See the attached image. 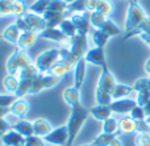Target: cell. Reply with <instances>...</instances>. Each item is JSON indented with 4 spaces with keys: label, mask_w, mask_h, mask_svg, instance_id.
Here are the masks:
<instances>
[{
    "label": "cell",
    "mask_w": 150,
    "mask_h": 146,
    "mask_svg": "<svg viewBox=\"0 0 150 146\" xmlns=\"http://www.w3.org/2000/svg\"><path fill=\"white\" fill-rule=\"evenodd\" d=\"M116 86H117L116 79H115L113 74H112L111 70H109L108 65H105L104 67H101V73H100V76H99L98 87H96V88L101 90V91H104V92H108V94L112 95V92H113V90Z\"/></svg>",
    "instance_id": "cell-6"
},
{
    "label": "cell",
    "mask_w": 150,
    "mask_h": 146,
    "mask_svg": "<svg viewBox=\"0 0 150 146\" xmlns=\"http://www.w3.org/2000/svg\"><path fill=\"white\" fill-rule=\"evenodd\" d=\"M107 18L108 17H105L104 15H101V13H99V12L90 13V23L95 29H100L101 26H103V24L107 21Z\"/></svg>",
    "instance_id": "cell-37"
},
{
    "label": "cell",
    "mask_w": 150,
    "mask_h": 146,
    "mask_svg": "<svg viewBox=\"0 0 150 146\" xmlns=\"http://www.w3.org/2000/svg\"><path fill=\"white\" fill-rule=\"evenodd\" d=\"M16 100H17V97L15 95H0V107L9 108Z\"/></svg>",
    "instance_id": "cell-46"
},
{
    "label": "cell",
    "mask_w": 150,
    "mask_h": 146,
    "mask_svg": "<svg viewBox=\"0 0 150 146\" xmlns=\"http://www.w3.org/2000/svg\"><path fill=\"white\" fill-rule=\"evenodd\" d=\"M63 1H66L67 4H70V3H73V1H75V0H63Z\"/></svg>",
    "instance_id": "cell-56"
},
{
    "label": "cell",
    "mask_w": 150,
    "mask_h": 146,
    "mask_svg": "<svg viewBox=\"0 0 150 146\" xmlns=\"http://www.w3.org/2000/svg\"><path fill=\"white\" fill-rule=\"evenodd\" d=\"M23 18L26 21L30 30L36 32V33H41L46 29V23H45L44 17L41 15H37V13L33 12H26L23 15Z\"/></svg>",
    "instance_id": "cell-9"
},
{
    "label": "cell",
    "mask_w": 150,
    "mask_h": 146,
    "mask_svg": "<svg viewBox=\"0 0 150 146\" xmlns=\"http://www.w3.org/2000/svg\"><path fill=\"white\" fill-rule=\"evenodd\" d=\"M144 109H145L146 116H148V117H149V116H150V100H149L148 103H146V105H145V107H144Z\"/></svg>",
    "instance_id": "cell-53"
},
{
    "label": "cell",
    "mask_w": 150,
    "mask_h": 146,
    "mask_svg": "<svg viewBox=\"0 0 150 146\" xmlns=\"http://www.w3.org/2000/svg\"><path fill=\"white\" fill-rule=\"evenodd\" d=\"M130 1H133V3H138V0H130Z\"/></svg>",
    "instance_id": "cell-58"
},
{
    "label": "cell",
    "mask_w": 150,
    "mask_h": 146,
    "mask_svg": "<svg viewBox=\"0 0 150 146\" xmlns=\"http://www.w3.org/2000/svg\"><path fill=\"white\" fill-rule=\"evenodd\" d=\"M150 100V90H144V91L137 92V104L141 107H145L146 103Z\"/></svg>",
    "instance_id": "cell-47"
},
{
    "label": "cell",
    "mask_w": 150,
    "mask_h": 146,
    "mask_svg": "<svg viewBox=\"0 0 150 146\" xmlns=\"http://www.w3.org/2000/svg\"><path fill=\"white\" fill-rule=\"evenodd\" d=\"M9 130H12V125H11L4 117H0V137H3Z\"/></svg>",
    "instance_id": "cell-49"
},
{
    "label": "cell",
    "mask_w": 150,
    "mask_h": 146,
    "mask_svg": "<svg viewBox=\"0 0 150 146\" xmlns=\"http://www.w3.org/2000/svg\"><path fill=\"white\" fill-rule=\"evenodd\" d=\"M16 0H0V17H5V16L13 15V3Z\"/></svg>",
    "instance_id": "cell-38"
},
{
    "label": "cell",
    "mask_w": 150,
    "mask_h": 146,
    "mask_svg": "<svg viewBox=\"0 0 150 146\" xmlns=\"http://www.w3.org/2000/svg\"><path fill=\"white\" fill-rule=\"evenodd\" d=\"M58 28H59L67 37H70V38H73L74 36L78 34V30H76V28H75L74 23L71 21V18H65Z\"/></svg>",
    "instance_id": "cell-31"
},
{
    "label": "cell",
    "mask_w": 150,
    "mask_h": 146,
    "mask_svg": "<svg viewBox=\"0 0 150 146\" xmlns=\"http://www.w3.org/2000/svg\"><path fill=\"white\" fill-rule=\"evenodd\" d=\"M145 73H148V74H150V58L148 61H146V63H145Z\"/></svg>",
    "instance_id": "cell-54"
},
{
    "label": "cell",
    "mask_w": 150,
    "mask_h": 146,
    "mask_svg": "<svg viewBox=\"0 0 150 146\" xmlns=\"http://www.w3.org/2000/svg\"><path fill=\"white\" fill-rule=\"evenodd\" d=\"M90 113L98 121H105L107 118L111 117V115L113 112L111 111L109 105H96V107L90 108Z\"/></svg>",
    "instance_id": "cell-21"
},
{
    "label": "cell",
    "mask_w": 150,
    "mask_h": 146,
    "mask_svg": "<svg viewBox=\"0 0 150 146\" xmlns=\"http://www.w3.org/2000/svg\"><path fill=\"white\" fill-rule=\"evenodd\" d=\"M116 133H100L92 142V146H109L116 140Z\"/></svg>",
    "instance_id": "cell-29"
},
{
    "label": "cell",
    "mask_w": 150,
    "mask_h": 146,
    "mask_svg": "<svg viewBox=\"0 0 150 146\" xmlns=\"http://www.w3.org/2000/svg\"><path fill=\"white\" fill-rule=\"evenodd\" d=\"M1 141L5 146H18V145H25V137L12 129V130H9L1 137Z\"/></svg>",
    "instance_id": "cell-17"
},
{
    "label": "cell",
    "mask_w": 150,
    "mask_h": 146,
    "mask_svg": "<svg viewBox=\"0 0 150 146\" xmlns=\"http://www.w3.org/2000/svg\"><path fill=\"white\" fill-rule=\"evenodd\" d=\"M140 34H149L150 36V17H148L145 21H142L134 30H132V32H129V33L125 34L124 39H128V38L134 37V36H140Z\"/></svg>",
    "instance_id": "cell-26"
},
{
    "label": "cell",
    "mask_w": 150,
    "mask_h": 146,
    "mask_svg": "<svg viewBox=\"0 0 150 146\" xmlns=\"http://www.w3.org/2000/svg\"><path fill=\"white\" fill-rule=\"evenodd\" d=\"M84 59H86V62H87V63H91V65L104 67V66L107 65L104 47H98V46H95L93 49H90L87 53H86Z\"/></svg>",
    "instance_id": "cell-10"
},
{
    "label": "cell",
    "mask_w": 150,
    "mask_h": 146,
    "mask_svg": "<svg viewBox=\"0 0 150 146\" xmlns=\"http://www.w3.org/2000/svg\"><path fill=\"white\" fill-rule=\"evenodd\" d=\"M71 108L70 117L67 121V130H69V140L66 146H73L74 141L76 138V136L79 134L80 129H82L83 124L86 123L88 115H90V109L86 108L84 105H82L80 103L74 104Z\"/></svg>",
    "instance_id": "cell-1"
},
{
    "label": "cell",
    "mask_w": 150,
    "mask_h": 146,
    "mask_svg": "<svg viewBox=\"0 0 150 146\" xmlns=\"http://www.w3.org/2000/svg\"><path fill=\"white\" fill-rule=\"evenodd\" d=\"M137 102L136 100H130V99H119V100H113L109 104V108L113 113H130V111L136 107Z\"/></svg>",
    "instance_id": "cell-12"
},
{
    "label": "cell",
    "mask_w": 150,
    "mask_h": 146,
    "mask_svg": "<svg viewBox=\"0 0 150 146\" xmlns=\"http://www.w3.org/2000/svg\"><path fill=\"white\" fill-rule=\"evenodd\" d=\"M91 36H92V41H93V44H95V46H98V47H104L109 39L108 34L104 33L100 29H93V30L91 32Z\"/></svg>",
    "instance_id": "cell-28"
},
{
    "label": "cell",
    "mask_w": 150,
    "mask_h": 146,
    "mask_svg": "<svg viewBox=\"0 0 150 146\" xmlns=\"http://www.w3.org/2000/svg\"><path fill=\"white\" fill-rule=\"evenodd\" d=\"M129 116L134 121H144V120H146V117H148V116H146V113H145L144 107H141V105H136V107L130 111Z\"/></svg>",
    "instance_id": "cell-42"
},
{
    "label": "cell",
    "mask_w": 150,
    "mask_h": 146,
    "mask_svg": "<svg viewBox=\"0 0 150 146\" xmlns=\"http://www.w3.org/2000/svg\"><path fill=\"white\" fill-rule=\"evenodd\" d=\"M49 4H50V0H36V1L29 7V11L33 12V13H37V15L42 16L47 11Z\"/></svg>",
    "instance_id": "cell-33"
},
{
    "label": "cell",
    "mask_w": 150,
    "mask_h": 146,
    "mask_svg": "<svg viewBox=\"0 0 150 146\" xmlns=\"http://www.w3.org/2000/svg\"><path fill=\"white\" fill-rule=\"evenodd\" d=\"M38 37L40 38L50 39V41H55V42H69L71 39L59 28H46L44 32L38 33Z\"/></svg>",
    "instance_id": "cell-13"
},
{
    "label": "cell",
    "mask_w": 150,
    "mask_h": 146,
    "mask_svg": "<svg viewBox=\"0 0 150 146\" xmlns=\"http://www.w3.org/2000/svg\"><path fill=\"white\" fill-rule=\"evenodd\" d=\"M37 38H38V33H36V32H24V33H21L17 41V47L28 51L29 49L34 46Z\"/></svg>",
    "instance_id": "cell-15"
},
{
    "label": "cell",
    "mask_w": 150,
    "mask_h": 146,
    "mask_svg": "<svg viewBox=\"0 0 150 146\" xmlns=\"http://www.w3.org/2000/svg\"><path fill=\"white\" fill-rule=\"evenodd\" d=\"M69 140V130L67 125L59 126V128L52 130L46 137H44V141L52 145H58V146H66Z\"/></svg>",
    "instance_id": "cell-7"
},
{
    "label": "cell",
    "mask_w": 150,
    "mask_h": 146,
    "mask_svg": "<svg viewBox=\"0 0 150 146\" xmlns=\"http://www.w3.org/2000/svg\"><path fill=\"white\" fill-rule=\"evenodd\" d=\"M119 128V123L115 118L109 117L105 121H103V133H116Z\"/></svg>",
    "instance_id": "cell-40"
},
{
    "label": "cell",
    "mask_w": 150,
    "mask_h": 146,
    "mask_svg": "<svg viewBox=\"0 0 150 146\" xmlns=\"http://www.w3.org/2000/svg\"><path fill=\"white\" fill-rule=\"evenodd\" d=\"M129 1H130V0H129Z\"/></svg>",
    "instance_id": "cell-62"
},
{
    "label": "cell",
    "mask_w": 150,
    "mask_h": 146,
    "mask_svg": "<svg viewBox=\"0 0 150 146\" xmlns=\"http://www.w3.org/2000/svg\"><path fill=\"white\" fill-rule=\"evenodd\" d=\"M4 146H5V145H4Z\"/></svg>",
    "instance_id": "cell-64"
},
{
    "label": "cell",
    "mask_w": 150,
    "mask_h": 146,
    "mask_svg": "<svg viewBox=\"0 0 150 146\" xmlns=\"http://www.w3.org/2000/svg\"><path fill=\"white\" fill-rule=\"evenodd\" d=\"M69 4L63 0H50V4L47 11H55V12H66Z\"/></svg>",
    "instance_id": "cell-41"
},
{
    "label": "cell",
    "mask_w": 150,
    "mask_h": 146,
    "mask_svg": "<svg viewBox=\"0 0 150 146\" xmlns=\"http://www.w3.org/2000/svg\"><path fill=\"white\" fill-rule=\"evenodd\" d=\"M12 129L16 132H18L20 134H23L24 137H29L33 136V123H29L26 120H18L16 124L12 125Z\"/></svg>",
    "instance_id": "cell-23"
},
{
    "label": "cell",
    "mask_w": 150,
    "mask_h": 146,
    "mask_svg": "<svg viewBox=\"0 0 150 146\" xmlns=\"http://www.w3.org/2000/svg\"><path fill=\"white\" fill-rule=\"evenodd\" d=\"M25 146H46L44 144V140L41 137H37V136H29L25 137Z\"/></svg>",
    "instance_id": "cell-48"
},
{
    "label": "cell",
    "mask_w": 150,
    "mask_h": 146,
    "mask_svg": "<svg viewBox=\"0 0 150 146\" xmlns=\"http://www.w3.org/2000/svg\"><path fill=\"white\" fill-rule=\"evenodd\" d=\"M133 91V87L127 86V84H119L115 87L113 92H112V99L113 100H119V99H124V96L129 95Z\"/></svg>",
    "instance_id": "cell-30"
},
{
    "label": "cell",
    "mask_w": 150,
    "mask_h": 146,
    "mask_svg": "<svg viewBox=\"0 0 150 146\" xmlns=\"http://www.w3.org/2000/svg\"><path fill=\"white\" fill-rule=\"evenodd\" d=\"M149 90H150V78H149Z\"/></svg>",
    "instance_id": "cell-60"
},
{
    "label": "cell",
    "mask_w": 150,
    "mask_h": 146,
    "mask_svg": "<svg viewBox=\"0 0 150 146\" xmlns=\"http://www.w3.org/2000/svg\"><path fill=\"white\" fill-rule=\"evenodd\" d=\"M20 36H21V30L17 28L16 24L7 26V28L4 29V32L1 33V38H4L5 41L11 42V44H15V45H17V41H18V38H20Z\"/></svg>",
    "instance_id": "cell-22"
},
{
    "label": "cell",
    "mask_w": 150,
    "mask_h": 146,
    "mask_svg": "<svg viewBox=\"0 0 150 146\" xmlns=\"http://www.w3.org/2000/svg\"><path fill=\"white\" fill-rule=\"evenodd\" d=\"M136 146H150V132L145 133H137L134 138Z\"/></svg>",
    "instance_id": "cell-43"
},
{
    "label": "cell",
    "mask_w": 150,
    "mask_h": 146,
    "mask_svg": "<svg viewBox=\"0 0 150 146\" xmlns=\"http://www.w3.org/2000/svg\"><path fill=\"white\" fill-rule=\"evenodd\" d=\"M59 76L52 75V74H37L33 78V83H32V87L29 90V95H36L38 92L44 91V90L52 88V87L57 86L61 82Z\"/></svg>",
    "instance_id": "cell-5"
},
{
    "label": "cell",
    "mask_w": 150,
    "mask_h": 146,
    "mask_svg": "<svg viewBox=\"0 0 150 146\" xmlns=\"http://www.w3.org/2000/svg\"><path fill=\"white\" fill-rule=\"evenodd\" d=\"M46 28H58L63 20L66 18V12H55V11H46L42 15Z\"/></svg>",
    "instance_id": "cell-14"
},
{
    "label": "cell",
    "mask_w": 150,
    "mask_h": 146,
    "mask_svg": "<svg viewBox=\"0 0 150 146\" xmlns=\"http://www.w3.org/2000/svg\"><path fill=\"white\" fill-rule=\"evenodd\" d=\"M100 30H103L104 33H107L109 37H113V36H117V34L121 33V29L113 23L111 21L109 18H107V21L103 24V26L100 28Z\"/></svg>",
    "instance_id": "cell-34"
},
{
    "label": "cell",
    "mask_w": 150,
    "mask_h": 146,
    "mask_svg": "<svg viewBox=\"0 0 150 146\" xmlns=\"http://www.w3.org/2000/svg\"><path fill=\"white\" fill-rule=\"evenodd\" d=\"M18 146H25V145H18Z\"/></svg>",
    "instance_id": "cell-61"
},
{
    "label": "cell",
    "mask_w": 150,
    "mask_h": 146,
    "mask_svg": "<svg viewBox=\"0 0 150 146\" xmlns=\"http://www.w3.org/2000/svg\"><path fill=\"white\" fill-rule=\"evenodd\" d=\"M86 65H87V62H86L84 58H82V59H79V62L76 63V66H75V75H74V87L76 90H80L82 88V84L83 82H84V76H86Z\"/></svg>",
    "instance_id": "cell-19"
},
{
    "label": "cell",
    "mask_w": 150,
    "mask_h": 146,
    "mask_svg": "<svg viewBox=\"0 0 150 146\" xmlns=\"http://www.w3.org/2000/svg\"><path fill=\"white\" fill-rule=\"evenodd\" d=\"M95 99H96L98 105H109L112 102H113L111 94L104 92V91H101V90H99V88H96V91H95Z\"/></svg>",
    "instance_id": "cell-35"
},
{
    "label": "cell",
    "mask_w": 150,
    "mask_h": 146,
    "mask_svg": "<svg viewBox=\"0 0 150 146\" xmlns=\"http://www.w3.org/2000/svg\"><path fill=\"white\" fill-rule=\"evenodd\" d=\"M16 25H17V28L21 30V33H24V32H33L30 30V28H29V25L26 24V21L23 18V16H20V17H16Z\"/></svg>",
    "instance_id": "cell-50"
},
{
    "label": "cell",
    "mask_w": 150,
    "mask_h": 146,
    "mask_svg": "<svg viewBox=\"0 0 150 146\" xmlns=\"http://www.w3.org/2000/svg\"><path fill=\"white\" fill-rule=\"evenodd\" d=\"M71 46L69 47L70 51L73 53L78 59H82L84 58L86 53L88 51L87 49V36H83V34H76L73 38L70 39Z\"/></svg>",
    "instance_id": "cell-8"
},
{
    "label": "cell",
    "mask_w": 150,
    "mask_h": 146,
    "mask_svg": "<svg viewBox=\"0 0 150 146\" xmlns=\"http://www.w3.org/2000/svg\"><path fill=\"white\" fill-rule=\"evenodd\" d=\"M63 100H65L70 107H73V105L76 104V103H80L79 90H76L74 86L65 88V91H63Z\"/></svg>",
    "instance_id": "cell-25"
},
{
    "label": "cell",
    "mask_w": 150,
    "mask_h": 146,
    "mask_svg": "<svg viewBox=\"0 0 150 146\" xmlns=\"http://www.w3.org/2000/svg\"><path fill=\"white\" fill-rule=\"evenodd\" d=\"M59 61V49H49L40 54L36 59L34 66L37 67L40 74H47L49 70Z\"/></svg>",
    "instance_id": "cell-4"
},
{
    "label": "cell",
    "mask_w": 150,
    "mask_h": 146,
    "mask_svg": "<svg viewBox=\"0 0 150 146\" xmlns=\"http://www.w3.org/2000/svg\"><path fill=\"white\" fill-rule=\"evenodd\" d=\"M146 123H148L149 125H150V116H149V117H146Z\"/></svg>",
    "instance_id": "cell-57"
},
{
    "label": "cell",
    "mask_w": 150,
    "mask_h": 146,
    "mask_svg": "<svg viewBox=\"0 0 150 146\" xmlns=\"http://www.w3.org/2000/svg\"><path fill=\"white\" fill-rule=\"evenodd\" d=\"M30 65H33V63H32L30 58L26 54L25 50L16 47L13 54L8 58L7 63H5V68H7V73L9 75H16V74H18V71L21 68L26 67V66H30Z\"/></svg>",
    "instance_id": "cell-2"
},
{
    "label": "cell",
    "mask_w": 150,
    "mask_h": 146,
    "mask_svg": "<svg viewBox=\"0 0 150 146\" xmlns=\"http://www.w3.org/2000/svg\"><path fill=\"white\" fill-rule=\"evenodd\" d=\"M37 74H40L38 70H37V67L34 65H30V66H26V67L21 68V70L18 71V79L34 78Z\"/></svg>",
    "instance_id": "cell-39"
},
{
    "label": "cell",
    "mask_w": 150,
    "mask_h": 146,
    "mask_svg": "<svg viewBox=\"0 0 150 146\" xmlns=\"http://www.w3.org/2000/svg\"><path fill=\"white\" fill-rule=\"evenodd\" d=\"M67 11H71V12H87L86 11V0H75V1L70 3L69 4Z\"/></svg>",
    "instance_id": "cell-44"
},
{
    "label": "cell",
    "mask_w": 150,
    "mask_h": 146,
    "mask_svg": "<svg viewBox=\"0 0 150 146\" xmlns=\"http://www.w3.org/2000/svg\"><path fill=\"white\" fill-rule=\"evenodd\" d=\"M140 37H141V38H142L144 41H145L146 44H148L149 46H150V36H149V34H140Z\"/></svg>",
    "instance_id": "cell-52"
},
{
    "label": "cell",
    "mask_w": 150,
    "mask_h": 146,
    "mask_svg": "<svg viewBox=\"0 0 150 146\" xmlns=\"http://www.w3.org/2000/svg\"><path fill=\"white\" fill-rule=\"evenodd\" d=\"M18 82L20 80L16 78V75H9V74H8L4 78V80H3V86H4V88L7 90L8 92H12V94L15 95V92L17 91V88H18Z\"/></svg>",
    "instance_id": "cell-32"
},
{
    "label": "cell",
    "mask_w": 150,
    "mask_h": 146,
    "mask_svg": "<svg viewBox=\"0 0 150 146\" xmlns=\"http://www.w3.org/2000/svg\"><path fill=\"white\" fill-rule=\"evenodd\" d=\"M74 67H71L70 65H67L66 62H63L62 59H59L52 68L49 70L47 74H52V75H55V76H59V78H63V76L67 75V73H70Z\"/></svg>",
    "instance_id": "cell-24"
},
{
    "label": "cell",
    "mask_w": 150,
    "mask_h": 146,
    "mask_svg": "<svg viewBox=\"0 0 150 146\" xmlns=\"http://www.w3.org/2000/svg\"><path fill=\"white\" fill-rule=\"evenodd\" d=\"M71 21L74 23L75 28L78 30V34H83V36H87L92 32V28H91V23H90V17H87V12H84L83 15H73L71 16Z\"/></svg>",
    "instance_id": "cell-11"
},
{
    "label": "cell",
    "mask_w": 150,
    "mask_h": 146,
    "mask_svg": "<svg viewBox=\"0 0 150 146\" xmlns=\"http://www.w3.org/2000/svg\"><path fill=\"white\" fill-rule=\"evenodd\" d=\"M109 146H122V144H121V141H120V140H115V141L113 142H112V144L111 145H109Z\"/></svg>",
    "instance_id": "cell-55"
},
{
    "label": "cell",
    "mask_w": 150,
    "mask_h": 146,
    "mask_svg": "<svg viewBox=\"0 0 150 146\" xmlns=\"http://www.w3.org/2000/svg\"><path fill=\"white\" fill-rule=\"evenodd\" d=\"M0 37H1V36H0Z\"/></svg>",
    "instance_id": "cell-63"
},
{
    "label": "cell",
    "mask_w": 150,
    "mask_h": 146,
    "mask_svg": "<svg viewBox=\"0 0 150 146\" xmlns=\"http://www.w3.org/2000/svg\"><path fill=\"white\" fill-rule=\"evenodd\" d=\"M83 146H92V144H90V145H83Z\"/></svg>",
    "instance_id": "cell-59"
},
{
    "label": "cell",
    "mask_w": 150,
    "mask_h": 146,
    "mask_svg": "<svg viewBox=\"0 0 150 146\" xmlns=\"http://www.w3.org/2000/svg\"><path fill=\"white\" fill-rule=\"evenodd\" d=\"M148 18L145 11L142 9L138 3H133L129 1V8H128V13H127V20H125V32L134 30L142 21H145Z\"/></svg>",
    "instance_id": "cell-3"
},
{
    "label": "cell",
    "mask_w": 150,
    "mask_h": 146,
    "mask_svg": "<svg viewBox=\"0 0 150 146\" xmlns=\"http://www.w3.org/2000/svg\"><path fill=\"white\" fill-rule=\"evenodd\" d=\"M112 11H113V5H112V3L109 0H99L95 12H99L101 15H104L105 17H108L112 13Z\"/></svg>",
    "instance_id": "cell-36"
},
{
    "label": "cell",
    "mask_w": 150,
    "mask_h": 146,
    "mask_svg": "<svg viewBox=\"0 0 150 146\" xmlns=\"http://www.w3.org/2000/svg\"><path fill=\"white\" fill-rule=\"evenodd\" d=\"M132 87H133V91H136V92L144 91V90H149V78L137 79Z\"/></svg>",
    "instance_id": "cell-45"
},
{
    "label": "cell",
    "mask_w": 150,
    "mask_h": 146,
    "mask_svg": "<svg viewBox=\"0 0 150 146\" xmlns=\"http://www.w3.org/2000/svg\"><path fill=\"white\" fill-rule=\"evenodd\" d=\"M136 132H137V133H145V132H150V125L146 123V120L136 121Z\"/></svg>",
    "instance_id": "cell-51"
},
{
    "label": "cell",
    "mask_w": 150,
    "mask_h": 146,
    "mask_svg": "<svg viewBox=\"0 0 150 146\" xmlns=\"http://www.w3.org/2000/svg\"><path fill=\"white\" fill-rule=\"evenodd\" d=\"M136 132V121L132 117H122L119 121V128H117L116 134L121 136V134H130Z\"/></svg>",
    "instance_id": "cell-20"
},
{
    "label": "cell",
    "mask_w": 150,
    "mask_h": 146,
    "mask_svg": "<svg viewBox=\"0 0 150 146\" xmlns=\"http://www.w3.org/2000/svg\"><path fill=\"white\" fill-rule=\"evenodd\" d=\"M28 111H29V103L24 99H17L9 107V113H12L13 116L18 117L20 120H24Z\"/></svg>",
    "instance_id": "cell-16"
},
{
    "label": "cell",
    "mask_w": 150,
    "mask_h": 146,
    "mask_svg": "<svg viewBox=\"0 0 150 146\" xmlns=\"http://www.w3.org/2000/svg\"><path fill=\"white\" fill-rule=\"evenodd\" d=\"M18 88L17 91L15 92V96L17 99H23L26 94H29V90L32 87V83H33V78H28V79H18Z\"/></svg>",
    "instance_id": "cell-27"
},
{
    "label": "cell",
    "mask_w": 150,
    "mask_h": 146,
    "mask_svg": "<svg viewBox=\"0 0 150 146\" xmlns=\"http://www.w3.org/2000/svg\"><path fill=\"white\" fill-rule=\"evenodd\" d=\"M33 132H34V136L44 138V137H46L52 132V125L45 118H36L33 121Z\"/></svg>",
    "instance_id": "cell-18"
}]
</instances>
